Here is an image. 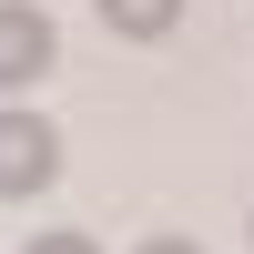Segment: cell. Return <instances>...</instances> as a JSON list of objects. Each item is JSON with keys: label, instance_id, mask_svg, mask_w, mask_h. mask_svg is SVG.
Returning <instances> with one entry per match:
<instances>
[{"label": "cell", "instance_id": "obj_1", "mask_svg": "<svg viewBox=\"0 0 254 254\" xmlns=\"http://www.w3.org/2000/svg\"><path fill=\"white\" fill-rule=\"evenodd\" d=\"M51 173H61V132H51L41 112H0V203L41 193Z\"/></svg>", "mask_w": 254, "mask_h": 254}, {"label": "cell", "instance_id": "obj_2", "mask_svg": "<svg viewBox=\"0 0 254 254\" xmlns=\"http://www.w3.org/2000/svg\"><path fill=\"white\" fill-rule=\"evenodd\" d=\"M51 61H61L51 10H31V0H0V92H31Z\"/></svg>", "mask_w": 254, "mask_h": 254}, {"label": "cell", "instance_id": "obj_3", "mask_svg": "<svg viewBox=\"0 0 254 254\" xmlns=\"http://www.w3.org/2000/svg\"><path fill=\"white\" fill-rule=\"evenodd\" d=\"M183 20V0H102V31L112 41H163Z\"/></svg>", "mask_w": 254, "mask_h": 254}, {"label": "cell", "instance_id": "obj_4", "mask_svg": "<svg viewBox=\"0 0 254 254\" xmlns=\"http://www.w3.org/2000/svg\"><path fill=\"white\" fill-rule=\"evenodd\" d=\"M20 254H102V244H92V234H31Z\"/></svg>", "mask_w": 254, "mask_h": 254}, {"label": "cell", "instance_id": "obj_5", "mask_svg": "<svg viewBox=\"0 0 254 254\" xmlns=\"http://www.w3.org/2000/svg\"><path fill=\"white\" fill-rule=\"evenodd\" d=\"M132 254H203V244H193V234H142Z\"/></svg>", "mask_w": 254, "mask_h": 254}]
</instances>
